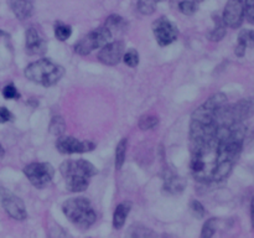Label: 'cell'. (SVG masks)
<instances>
[{"mask_svg":"<svg viewBox=\"0 0 254 238\" xmlns=\"http://www.w3.org/2000/svg\"><path fill=\"white\" fill-rule=\"evenodd\" d=\"M12 118H14V117H12L11 112H10L9 109L5 108V107H0V124L10 121Z\"/></svg>","mask_w":254,"mask_h":238,"instance_id":"1f68e13d","label":"cell"},{"mask_svg":"<svg viewBox=\"0 0 254 238\" xmlns=\"http://www.w3.org/2000/svg\"><path fill=\"white\" fill-rule=\"evenodd\" d=\"M216 26L212 31L208 32V40L210 41H221L226 36V24L223 22L222 17H215Z\"/></svg>","mask_w":254,"mask_h":238,"instance_id":"ac0fdd59","label":"cell"},{"mask_svg":"<svg viewBox=\"0 0 254 238\" xmlns=\"http://www.w3.org/2000/svg\"><path fill=\"white\" fill-rule=\"evenodd\" d=\"M66 130V123H64V119L60 116L52 117L51 123H50V133L54 134L55 136H61L64 134Z\"/></svg>","mask_w":254,"mask_h":238,"instance_id":"ffe728a7","label":"cell"},{"mask_svg":"<svg viewBox=\"0 0 254 238\" xmlns=\"http://www.w3.org/2000/svg\"><path fill=\"white\" fill-rule=\"evenodd\" d=\"M47 45L39 30L30 27L26 31V52L29 55H42L45 54Z\"/></svg>","mask_w":254,"mask_h":238,"instance_id":"7c38bea8","label":"cell"},{"mask_svg":"<svg viewBox=\"0 0 254 238\" xmlns=\"http://www.w3.org/2000/svg\"><path fill=\"white\" fill-rule=\"evenodd\" d=\"M127 145H128V140L127 138H123L118 143L116 148V168L121 170L123 166L124 161H126V154H127Z\"/></svg>","mask_w":254,"mask_h":238,"instance_id":"44dd1931","label":"cell"},{"mask_svg":"<svg viewBox=\"0 0 254 238\" xmlns=\"http://www.w3.org/2000/svg\"><path fill=\"white\" fill-rule=\"evenodd\" d=\"M64 74V67L54 63L47 59L37 60L25 68V76L27 79L41 84L44 87H50L56 84Z\"/></svg>","mask_w":254,"mask_h":238,"instance_id":"7a4b0ae2","label":"cell"},{"mask_svg":"<svg viewBox=\"0 0 254 238\" xmlns=\"http://www.w3.org/2000/svg\"><path fill=\"white\" fill-rule=\"evenodd\" d=\"M10 6L15 16L20 20L29 19L32 15V0H10Z\"/></svg>","mask_w":254,"mask_h":238,"instance_id":"4fadbf2b","label":"cell"},{"mask_svg":"<svg viewBox=\"0 0 254 238\" xmlns=\"http://www.w3.org/2000/svg\"><path fill=\"white\" fill-rule=\"evenodd\" d=\"M159 124V118L156 116H144L139 119L138 125L141 130H151L155 129Z\"/></svg>","mask_w":254,"mask_h":238,"instance_id":"603a6c76","label":"cell"},{"mask_svg":"<svg viewBox=\"0 0 254 238\" xmlns=\"http://www.w3.org/2000/svg\"><path fill=\"white\" fill-rule=\"evenodd\" d=\"M226 104H227V96H226L225 93H216V94H212V96H211L210 98L203 103V106L216 113L218 109L225 107Z\"/></svg>","mask_w":254,"mask_h":238,"instance_id":"e0dca14e","label":"cell"},{"mask_svg":"<svg viewBox=\"0 0 254 238\" xmlns=\"http://www.w3.org/2000/svg\"><path fill=\"white\" fill-rule=\"evenodd\" d=\"M131 210L130 202H122L117 206L116 211L113 213V227L116 230H121L126 223L127 217H128L129 212Z\"/></svg>","mask_w":254,"mask_h":238,"instance_id":"9a60e30c","label":"cell"},{"mask_svg":"<svg viewBox=\"0 0 254 238\" xmlns=\"http://www.w3.org/2000/svg\"><path fill=\"white\" fill-rule=\"evenodd\" d=\"M124 55V44L122 41L108 42L101 49L98 60L107 66H116L122 61Z\"/></svg>","mask_w":254,"mask_h":238,"instance_id":"30bf717a","label":"cell"},{"mask_svg":"<svg viewBox=\"0 0 254 238\" xmlns=\"http://www.w3.org/2000/svg\"><path fill=\"white\" fill-rule=\"evenodd\" d=\"M245 19V5L243 0H228L223 10L222 20L226 26L238 29Z\"/></svg>","mask_w":254,"mask_h":238,"instance_id":"9c48e42d","label":"cell"},{"mask_svg":"<svg viewBox=\"0 0 254 238\" xmlns=\"http://www.w3.org/2000/svg\"><path fill=\"white\" fill-rule=\"evenodd\" d=\"M104 26L112 32V35H113L114 32L117 34V32L124 31V30L127 29V21L121 16V15L113 14L109 15V16L107 17L106 25H104Z\"/></svg>","mask_w":254,"mask_h":238,"instance_id":"2e32d148","label":"cell"},{"mask_svg":"<svg viewBox=\"0 0 254 238\" xmlns=\"http://www.w3.org/2000/svg\"><path fill=\"white\" fill-rule=\"evenodd\" d=\"M153 31L155 39L160 46H168L176 41L179 35V30L176 25L168 17H160L153 24Z\"/></svg>","mask_w":254,"mask_h":238,"instance_id":"52a82bcc","label":"cell"},{"mask_svg":"<svg viewBox=\"0 0 254 238\" xmlns=\"http://www.w3.org/2000/svg\"><path fill=\"white\" fill-rule=\"evenodd\" d=\"M245 17L250 24L254 25V0H245Z\"/></svg>","mask_w":254,"mask_h":238,"instance_id":"f1b7e54d","label":"cell"},{"mask_svg":"<svg viewBox=\"0 0 254 238\" xmlns=\"http://www.w3.org/2000/svg\"><path fill=\"white\" fill-rule=\"evenodd\" d=\"M5 155V151H4V148H2L1 145H0V160H1L2 158H4Z\"/></svg>","mask_w":254,"mask_h":238,"instance_id":"836d02e7","label":"cell"},{"mask_svg":"<svg viewBox=\"0 0 254 238\" xmlns=\"http://www.w3.org/2000/svg\"><path fill=\"white\" fill-rule=\"evenodd\" d=\"M72 35V27L68 25H64L62 22H59L55 26V36L60 41H66L67 39H69V36Z\"/></svg>","mask_w":254,"mask_h":238,"instance_id":"cb8c5ba5","label":"cell"},{"mask_svg":"<svg viewBox=\"0 0 254 238\" xmlns=\"http://www.w3.org/2000/svg\"><path fill=\"white\" fill-rule=\"evenodd\" d=\"M190 210H191V213H192L195 217H197V218L205 217L206 211H205V208H203L202 203L198 202V201L193 200L192 202L190 203Z\"/></svg>","mask_w":254,"mask_h":238,"instance_id":"f546056e","label":"cell"},{"mask_svg":"<svg viewBox=\"0 0 254 238\" xmlns=\"http://www.w3.org/2000/svg\"><path fill=\"white\" fill-rule=\"evenodd\" d=\"M62 211L73 225L81 228L91 227L97 220L96 211L86 197L69 198L62 205Z\"/></svg>","mask_w":254,"mask_h":238,"instance_id":"3957f363","label":"cell"},{"mask_svg":"<svg viewBox=\"0 0 254 238\" xmlns=\"http://www.w3.org/2000/svg\"><path fill=\"white\" fill-rule=\"evenodd\" d=\"M217 223L218 220L217 218H210L205 222L203 225L202 231H201V237H206V238H210L215 235L216 230H217Z\"/></svg>","mask_w":254,"mask_h":238,"instance_id":"d4e9b609","label":"cell"},{"mask_svg":"<svg viewBox=\"0 0 254 238\" xmlns=\"http://www.w3.org/2000/svg\"><path fill=\"white\" fill-rule=\"evenodd\" d=\"M2 96L5 99H19L20 93L17 92V89L15 88L14 84H7L2 88Z\"/></svg>","mask_w":254,"mask_h":238,"instance_id":"4dcf8cb0","label":"cell"},{"mask_svg":"<svg viewBox=\"0 0 254 238\" xmlns=\"http://www.w3.org/2000/svg\"><path fill=\"white\" fill-rule=\"evenodd\" d=\"M153 235V231L149 230L145 226L140 225V223H134L128 230V236H130V237H151Z\"/></svg>","mask_w":254,"mask_h":238,"instance_id":"7402d4cb","label":"cell"},{"mask_svg":"<svg viewBox=\"0 0 254 238\" xmlns=\"http://www.w3.org/2000/svg\"><path fill=\"white\" fill-rule=\"evenodd\" d=\"M155 0H138V10L143 15H151L155 11Z\"/></svg>","mask_w":254,"mask_h":238,"instance_id":"484cf974","label":"cell"},{"mask_svg":"<svg viewBox=\"0 0 254 238\" xmlns=\"http://www.w3.org/2000/svg\"><path fill=\"white\" fill-rule=\"evenodd\" d=\"M0 203L4 207L5 212L14 220L22 221L27 217L26 208L21 198L1 186H0Z\"/></svg>","mask_w":254,"mask_h":238,"instance_id":"8992f818","label":"cell"},{"mask_svg":"<svg viewBox=\"0 0 254 238\" xmlns=\"http://www.w3.org/2000/svg\"><path fill=\"white\" fill-rule=\"evenodd\" d=\"M60 171L71 192L87 190L91 178L97 174L93 164L87 160H67L60 166Z\"/></svg>","mask_w":254,"mask_h":238,"instance_id":"6da1fadb","label":"cell"},{"mask_svg":"<svg viewBox=\"0 0 254 238\" xmlns=\"http://www.w3.org/2000/svg\"><path fill=\"white\" fill-rule=\"evenodd\" d=\"M254 114L253 99H242L233 106H228V118L231 124L242 123Z\"/></svg>","mask_w":254,"mask_h":238,"instance_id":"8fae6325","label":"cell"},{"mask_svg":"<svg viewBox=\"0 0 254 238\" xmlns=\"http://www.w3.org/2000/svg\"><path fill=\"white\" fill-rule=\"evenodd\" d=\"M1 35H4V32H2L1 30H0V36H1Z\"/></svg>","mask_w":254,"mask_h":238,"instance_id":"d590c367","label":"cell"},{"mask_svg":"<svg viewBox=\"0 0 254 238\" xmlns=\"http://www.w3.org/2000/svg\"><path fill=\"white\" fill-rule=\"evenodd\" d=\"M156 2H160V1H163V0H155Z\"/></svg>","mask_w":254,"mask_h":238,"instance_id":"8d00e7d4","label":"cell"},{"mask_svg":"<svg viewBox=\"0 0 254 238\" xmlns=\"http://www.w3.org/2000/svg\"><path fill=\"white\" fill-rule=\"evenodd\" d=\"M24 174L32 185L42 188L52 181L55 169L49 163H31L25 166Z\"/></svg>","mask_w":254,"mask_h":238,"instance_id":"5b68a950","label":"cell"},{"mask_svg":"<svg viewBox=\"0 0 254 238\" xmlns=\"http://www.w3.org/2000/svg\"><path fill=\"white\" fill-rule=\"evenodd\" d=\"M250 41H251V31H247V30L241 31V34L238 35V42L235 50L236 56L238 57L245 56L246 49H247V45Z\"/></svg>","mask_w":254,"mask_h":238,"instance_id":"d6986e66","label":"cell"},{"mask_svg":"<svg viewBox=\"0 0 254 238\" xmlns=\"http://www.w3.org/2000/svg\"><path fill=\"white\" fill-rule=\"evenodd\" d=\"M179 10L184 15H192L197 11V4L193 0H183L179 2Z\"/></svg>","mask_w":254,"mask_h":238,"instance_id":"4316f807","label":"cell"},{"mask_svg":"<svg viewBox=\"0 0 254 238\" xmlns=\"http://www.w3.org/2000/svg\"><path fill=\"white\" fill-rule=\"evenodd\" d=\"M164 188L168 191L169 193H173V195H176V193L183 192V190L185 188V181L184 178H181L180 176L174 175L173 173H168L164 178Z\"/></svg>","mask_w":254,"mask_h":238,"instance_id":"5bb4252c","label":"cell"},{"mask_svg":"<svg viewBox=\"0 0 254 238\" xmlns=\"http://www.w3.org/2000/svg\"><path fill=\"white\" fill-rule=\"evenodd\" d=\"M251 221H252V226L254 228V196L252 198V202H251Z\"/></svg>","mask_w":254,"mask_h":238,"instance_id":"d6a6232c","label":"cell"},{"mask_svg":"<svg viewBox=\"0 0 254 238\" xmlns=\"http://www.w3.org/2000/svg\"><path fill=\"white\" fill-rule=\"evenodd\" d=\"M112 32L107 29L106 26L94 29L93 31L88 32L86 36L82 37L76 45H74V51L78 55L86 56L89 55L92 51L97 49H102L104 45L111 42Z\"/></svg>","mask_w":254,"mask_h":238,"instance_id":"277c9868","label":"cell"},{"mask_svg":"<svg viewBox=\"0 0 254 238\" xmlns=\"http://www.w3.org/2000/svg\"><path fill=\"white\" fill-rule=\"evenodd\" d=\"M251 42H252L254 46V31H251Z\"/></svg>","mask_w":254,"mask_h":238,"instance_id":"e575fe53","label":"cell"},{"mask_svg":"<svg viewBox=\"0 0 254 238\" xmlns=\"http://www.w3.org/2000/svg\"><path fill=\"white\" fill-rule=\"evenodd\" d=\"M123 61L129 67H136L139 63V54L135 50H129L127 54L123 55Z\"/></svg>","mask_w":254,"mask_h":238,"instance_id":"83f0119b","label":"cell"},{"mask_svg":"<svg viewBox=\"0 0 254 238\" xmlns=\"http://www.w3.org/2000/svg\"><path fill=\"white\" fill-rule=\"evenodd\" d=\"M56 148L62 154H82L92 151L96 148V145L92 141H81L78 139L73 138V136L61 135L57 138Z\"/></svg>","mask_w":254,"mask_h":238,"instance_id":"ba28073f","label":"cell"}]
</instances>
